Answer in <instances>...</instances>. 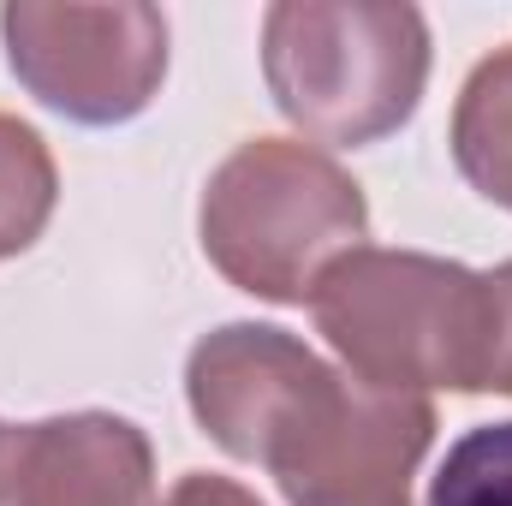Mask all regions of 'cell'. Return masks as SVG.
Returning a JSON list of instances; mask_svg holds the SVG:
<instances>
[{
  "label": "cell",
  "mask_w": 512,
  "mask_h": 506,
  "mask_svg": "<svg viewBox=\"0 0 512 506\" xmlns=\"http://www.w3.org/2000/svg\"><path fill=\"white\" fill-rule=\"evenodd\" d=\"M191 405L221 447L262 459L292 506H405L435 417L411 393H346L280 328H227L191 358Z\"/></svg>",
  "instance_id": "6da1fadb"
},
{
  "label": "cell",
  "mask_w": 512,
  "mask_h": 506,
  "mask_svg": "<svg viewBox=\"0 0 512 506\" xmlns=\"http://www.w3.org/2000/svg\"><path fill=\"white\" fill-rule=\"evenodd\" d=\"M262 66L292 126L322 143H376L423 96L429 30L417 6L292 0L262 24Z\"/></svg>",
  "instance_id": "7a4b0ae2"
},
{
  "label": "cell",
  "mask_w": 512,
  "mask_h": 506,
  "mask_svg": "<svg viewBox=\"0 0 512 506\" xmlns=\"http://www.w3.org/2000/svg\"><path fill=\"white\" fill-rule=\"evenodd\" d=\"M316 316L370 387H483L489 286L465 268L387 251L340 256L316 286Z\"/></svg>",
  "instance_id": "3957f363"
},
{
  "label": "cell",
  "mask_w": 512,
  "mask_h": 506,
  "mask_svg": "<svg viewBox=\"0 0 512 506\" xmlns=\"http://www.w3.org/2000/svg\"><path fill=\"white\" fill-rule=\"evenodd\" d=\"M364 239V197L358 185L298 149V143H245L209 185L203 203V245L209 256L262 298H304L316 256Z\"/></svg>",
  "instance_id": "277c9868"
},
{
  "label": "cell",
  "mask_w": 512,
  "mask_h": 506,
  "mask_svg": "<svg viewBox=\"0 0 512 506\" xmlns=\"http://www.w3.org/2000/svg\"><path fill=\"white\" fill-rule=\"evenodd\" d=\"M0 30L36 102L84 126L131 120L167 66V18L155 6H6Z\"/></svg>",
  "instance_id": "5b68a950"
},
{
  "label": "cell",
  "mask_w": 512,
  "mask_h": 506,
  "mask_svg": "<svg viewBox=\"0 0 512 506\" xmlns=\"http://www.w3.org/2000/svg\"><path fill=\"white\" fill-rule=\"evenodd\" d=\"M12 506H149V447L120 417H60L12 441Z\"/></svg>",
  "instance_id": "8992f818"
},
{
  "label": "cell",
  "mask_w": 512,
  "mask_h": 506,
  "mask_svg": "<svg viewBox=\"0 0 512 506\" xmlns=\"http://www.w3.org/2000/svg\"><path fill=\"white\" fill-rule=\"evenodd\" d=\"M453 149L465 179L512 209V48L483 60L477 78L465 84L459 120H453Z\"/></svg>",
  "instance_id": "52a82bcc"
},
{
  "label": "cell",
  "mask_w": 512,
  "mask_h": 506,
  "mask_svg": "<svg viewBox=\"0 0 512 506\" xmlns=\"http://www.w3.org/2000/svg\"><path fill=\"white\" fill-rule=\"evenodd\" d=\"M54 203V167L42 137L18 120H0V256L24 251Z\"/></svg>",
  "instance_id": "ba28073f"
},
{
  "label": "cell",
  "mask_w": 512,
  "mask_h": 506,
  "mask_svg": "<svg viewBox=\"0 0 512 506\" xmlns=\"http://www.w3.org/2000/svg\"><path fill=\"white\" fill-rule=\"evenodd\" d=\"M429 506H512V423L459 435L429 483Z\"/></svg>",
  "instance_id": "9c48e42d"
},
{
  "label": "cell",
  "mask_w": 512,
  "mask_h": 506,
  "mask_svg": "<svg viewBox=\"0 0 512 506\" xmlns=\"http://www.w3.org/2000/svg\"><path fill=\"white\" fill-rule=\"evenodd\" d=\"M489 352H483V387L512 393V268L489 274Z\"/></svg>",
  "instance_id": "30bf717a"
},
{
  "label": "cell",
  "mask_w": 512,
  "mask_h": 506,
  "mask_svg": "<svg viewBox=\"0 0 512 506\" xmlns=\"http://www.w3.org/2000/svg\"><path fill=\"white\" fill-rule=\"evenodd\" d=\"M173 506H256V501L239 495L233 483H221V477H185L179 495H173Z\"/></svg>",
  "instance_id": "8fae6325"
}]
</instances>
